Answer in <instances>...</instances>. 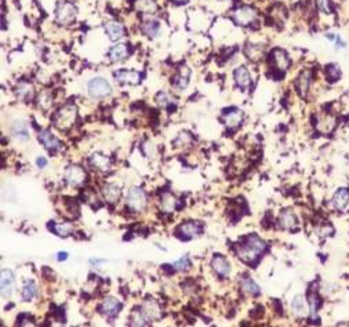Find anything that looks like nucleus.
<instances>
[{
	"mask_svg": "<svg viewBox=\"0 0 349 327\" xmlns=\"http://www.w3.org/2000/svg\"><path fill=\"white\" fill-rule=\"evenodd\" d=\"M162 316V309L156 301L148 300L145 301L140 309L133 312L130 319V324L133 326H147L151 320H158Z\"/></svg>",
	"mask_w": 349,
	"mask_h": 327,
	"instance_id": "1",
	"label": "nucleus"
},
{
	"mask_svg": "<svg viewBox=\"0 0 349 327\" xmlns=\"http://www.w3.org/2000/svg\"><path fill=\"white\" fill-rule=\"evenodd\" d=\"M265 249H267V245L258 236L253 235L238 246V257L242 261L250 264V262L256 261L257 258L265 251Z\"/></svg>",
	"mask_w": 349,
	"mask_h": 327,
	"instance_id": "2",
	"label": "nucleus"
},
{
	"mask_svg": "<svg viewBox=\"0 0 349 327\" xmlns=\"http://www.w3.org/2000/svg\"><path fill=\"white\" fill-rule=\"evenodd\" d=\"M77 118V109L75 105H65L64 108L60 109L54 118L55 127L60 130H68L72 126L75 125Z\"/></svg>",
	"mask_w": 349,
	"mask_h": 327,
	"instance_id": "3",
	"label": "nucleus"
},
{
	"mask_svg": "<svg viewBox=\"0 0 349 327\" xmlns=\"http://www.w3.org/2000/svg\"><path fill=\"white\" fill-rule=\"evenodd\" d=\"M127 206L134 213H141L147 207V195L141 188H131L127 193Z\"/></svg>",
	"mask_w": 349,
	"mask_h": 327,
	"instance_id": "4",
	"label": "nucleus"
},
{
	"mask_svg": "<svg viewBox=\"0 0 349 327\" xmlns=\"http://www.w3.org/2000/svg\"><path fill=\"white\" fill-rule=\"evenodd\" d=\"M55 17H57V22L58 24H61V25H69L76 18V7L72 5V3H68V2H61L57 6Z\"/></svg>",
	"mask_w": 349,
	"mask_h": 327,
	"instance_id": "5",
	"label": "nucleus"
},
{
	"mask_svg": "<svg viewBox=\"0 0 349 327\" xmlns=\"http://www.w3.org/2000/svg\"><path fill=\"white\" fill-rule=\"evenodd\" d=\"M110 93H112V88H110L109 83L102 77H95L88 83V94L93 98H104Z\"/></svg>",
	"mask_w": 349,
	"mask_h": 327,
	"instance_id": "6",
	"label": "nucleus"
},
{
	"mask_svg": "<svg viewBox=\"0 0 349 327\" xmlns=\"http://www.w3.org/2000/svg\"><path fill=\"white\" fill-rule=\"evenodd\" d=\"M232 18L236 24H239L242 27H247L257 20V13L254 9H251L249 6L239 7L235 11H232Z\"/></svg>",
	"mask_w": 349,
	"mask_h": 327,
	"instance_id": "7",
	"label": "nucleus"
},
{
	"mask_svg": "<svg viewBox=\"0 0 349 327\" xmlns=\"http://www.w3.org/2000/svg\"><path fill=\"white\" fill-rule=\"evenodd\" d=\"M315 126H316V130L319 133L330 134V133H333L335 126H337V118L334 115L327 114V112H322L316 116Z\"/></svg>",
	"mask_w": 349,
	"mask_h": 327,
	"instance_id": "8",
	"label": "nucleus"
},
{
	"mask_svg": "<svg viewBox=\"0 0 349 327\" xmlns=\"http://www.w3.org/2000/svg\"><path fill=\"white\" fill-rule=\"evenodd\" d=\"M86 171L79 166H69L65 171V180L71 186H80L86 181Z\"/></svg>",
	"mask_w": 349,
	"mask_h": 327,
	"instance_id": "9",
	"label": "nucleus"
},
{
	"mask_svg": "<svg viewBox=\"0 0 349 327\" xmlns=\"http://www.w3.org/2000/svg\"><path fill=\"white\" fill-rule=\"evenodd\" d=\"M200 232H202V225L196 221H188V223L182 224L177 231V234L184 239H192L197 235H200Z\"/></svg>",
	"mask_w": 349,
	"mask_h": 327,
	"instance_id": "10",
	"label": "nucleus"
},
{
	"mask_svg": "<svg viewBox=\"0 0 349 327\" xmlns=\"http://www.w3.org/2000/svg\"><path fill=\"white\" fill-rule=\"evenodd\" d=\"M14 275L9 269H3L2 271V297L3 298H10L14 290Z\"/></svg>",
	"mask_w": 349,
	"mask_h": 327,
	"instance_id": "11",
	"label": "nucleus"
},
{
	"mask_svg": "<svg viewBox=\"0 0 349 327\" xmlns=\"http://www.w3.org/2000/svg\"><path fill=\"white\" fill-rule=\"evenodd\" d=\"M312 82V73L309 69H305L300 73V76L297 77L295 80V87H297V91L300 93L301 97H305L308 90H309V86H311Z\"/></svg>",
	"mask_w": 349,
	"mask_h": 327,
	"instance_id": "12",
	"label": "nucleus"
},
{
	"mask_svg": "<svg viewBox=\"0 0 349 327\" xmlns=\"http://www.w3.org/2000/svg\"><path fill=\"white\" fill-rule=\"evenodd\" d=\"M211 267L215 271V273L221 276V278H228L230 273V265L229 262L226 261V258L222 256H215L211 261Z\"/></svg>",
	"mask_w": 349,
	"mask_h": 327,
	"instance_id": "13",
	"label": "nucleus"
},
{
	"mask_svg": "<svg viewBox=\"0 0 349 327\" xmlns=\"http://www.w3.org/2000/svg\"><path fill=\"white\" fill-rule=\"evenodd\" d=\"M271 57H272L273 65L276 66L278 69H280V71H286V69L289 68L290 60H289V57H287V54H286V51H283V50H280V49H275L272 51Z\"/></svg>",
	"mask_w": 349,
	"mask_h": 327,
	"instance_id": "14",
	"label": "nucleus"
},
{
	"mask_svg": "<svg viewBox=\"0 0 349 327\" xmlns=\"http://www.w3.org/2000/svg\"><path fill=\"white\" fill-rule=\"evenodd\" d=\"M105 32H106V35H108V38H109L110 40L116 42V40H119V39H122L125 36V28H123V25L119 24V22L112 21L108 22V24L105 25Z\"/></svg>",
	"mask_w": 349,
	"mask_h": 327,
	"instance_id": "15",
	"label": "nucleus"
},
{
	"mask_svg": "<svg viewBox=\"0 0 349 327\" xmlns=\"http://www.w3.org/2000/svg\"><path fill=\"white\" fill-rule=\"evenodd\" d=\"M235 80L240 88H243V90L249 88L251 84L250 72L247 71V68H245V66H240L235 71Z\"/></svg>",
	"mask_w": 349,
	"mask_h": 327,
	"instance_id": "16",
	"label": "nucleus"
},
{
	"mask_svg": "<svg viewBox=\"0 0 349 327\" xmlns=\"http://www.w3.org/2000/svg\"><path fill=\"white\" fill-rule=\"evenodd\" d=\"M99 309L106 316H115L120 309V302L116 298H112V297L105 298L104 302L99 306Z\"/></svg>",
	"mask_w": 349,
	"mask_h": 327,
	"instance_id": "17",
	"label": "nucleus"
},
{
	"mask_svg": "<svg viewBox=\"0 0 349 327\" xmlns=\"http://www.w3.org/2000/svg\"><path fill=\"white\" fill-rule=\"evenodd\" d=\"M348 203H349V191L348 189L341 188V189H338V191L335 192V195H334V197H333L334 207L337 208V210H339V211H342V210H345V208H346Z\"/></svg>",
	"mask_w": 349,
	"mask_h": 327,
	"instance_id": "18",
	"label": "nucleus"
},
{
	"mask_svg": "<svg viewBox=\"0 0 349 327\" xmlns=\"http://www.w3.org/2000/svg\"><path fill=\"white\" fill-rule=\"evenodd\" d=\"M90 163L94 169L99 170V171H109L110 170V160L109 158H106L104 155L99 153H94L90 158Z\"/></svg>",
	"mask_w": 349,
	"mask_h": 327,
	"instance_id": "19",
	"label": "nucleus"
},
{
	"mask_svg": "<svg viewBox=\"0 0 349 327\" xmlns=\"http://www.w3.org/2000/svg\"><path fill=\"white\" fill-rule=\"evenodd\" d=\"M39 141L43 144L44 147L47 148L49 151H55V149H58V148H61V142L55 138L51 133H49V131H43V133H40L39 134Z\"/></svg>",
	"mask_w": 349,
	"mask_h": 327,
	"instance_id": "20",
	"label": "nucleus"
},
{
	"mask_svg": "<svg viewBox=\"0 0 349 327\" xmlns=\"http://www.w3.org/2000/svg\"><path fill=\"white\" fill-rule=\"evenodd\" d=\"M134 7L142 14H155L158 11V5L155 0H137Z\"/></svg>",
	"mask_w": 349,
	"mask_h": 327,
	"instance_id": "21",
	"label": "nucleus"
},
{
	"mask_svg": "<svg viewBox=\"0 0 349 327\" xmlns=\"http://www.w3.org/2000/svg\"><path fill=\"white\" fill-rule=\"evenodd\" d=\"M189 77H191V69L188 66H181L180 72L177 73L174 79V86L180 90L185 88L189 83Z\"/></svg>",
	"mask_w": 349,
	"mask_h": 327,
	"instance_id": "22",
	"label": "nucleus"
},
{
	"mask_svg": "<svg viewBox=\"0 0 349 327\" xmlns=\"http://www.w3.org/2000/svg\"><path fill=\"white\" fill-rule=\"evenodd\" d=\"M116 80L120 83H129V84H137L140 82V73L134 71H118L115 73Z\"/></svg>",
	"mask_w": 349,
	"mask_h": 327,
	"instance_id": "23",
	"label": "nucleus"
},
{
	"mask_svg": "<svg viewBox=\"0 0 349 327\" xmlns=\"http://www.w3.org/2000/svg\"><path fill=\"white\" fill-rule=\"evenodd\" d=\"M102 195L106 202L116 203L120 197V188L116 184H106L102 188Z\"/></svg>",
	"mask_w": 349,
	"mask_h": 327,
	"instance_id": "24",
	"label": "nucleus"
},
{
	"mask_svg": "<svg viewBox=\"0 0 349 327\" xmlns=\"http://www.w3.org/2000/svg\"><path fill=\"white\" fill-rule=\"evenodd\" d=\"M279 225H280V228L283 229L294 228L295 225H297V217H295L293 211L286 210V211H283V213L280 214V217H279Z\"/></svg>",
	"mask_w": 349,
	"mask_h": 327,
	"instance_id": "25",
	"label": "nucleus"
},
{
	"mask_svg": "<svg viewBox=\"0 0 349 327\" xmlns=\"http://www.w3.org/2000/svg\"><path fill=\"white\" fill-rule=\"evenodd\" d=\"M242 120H243V112L239 111V109H234V111H230V112L225 115V123L230 129L238 127L242 123Z\"/></svg>",
	"mask_w": 349,
	"mask_h": 327,
	"instance_id": "26",
	"label": "nucleus"
},
{
	"mask_svg": "<svg viewBox=\"0 0 349 327\" xmlns=\"http://www.w3.org/2000/svg\"><path fill=\"white\" fill-rule=\"evenodd\" d=\"M175 204H177L175 197L169 192H164L162 197H160V208L166 213H171V211H174Z\"/></svg>",
	"mask_w": 349,
	"mask_h": 327,
	"instance_id": "27",
	"label": "nucleus"
},
{
	"mask_svg": "<svg viewBox=\"0 0 349 327\" xmlns=\"http://www.w3.org/2000/svg\"><path fill=\"white\" fill-rule=\"evenodd\" d=\"M291 309L294 312L297 316H305L306 315V304L305 300L302 295H295L293 298V302H291Z\"/></svg>",
	"mask_w": 349,
	"mask_h": 327,
	"instance_id": "28",
	"label": "nucleus"
},
{
	"mask_svg": "<svg viewBox=\"0 0 349 327\" xmlns=\"http://www.w3.org/2000/svg\"><path fill=\"white\" fill-rule=\"evenodd\" d=\"M127 54H129L127 44H118V46H113V47L109 50V58L112 61L125 60L126 57H127Z\"/></svg>",
	"mask_w": 349,
	"mask_h": 327,
	"instance_id": "29",
	"label": "nucleus"
},
{
	"mask_svg": "<svg viewBox=\"0 0 349 327\" xmlns=\"http://www.w3.org/2000/svg\"><path fill=\"white\" fill-rule=\"evenodd\" d=\"M33 86L29 84V83H20L18 87H17V95L18 98L24 99V101H29V99L33 98Z\"/></svg>",
	"mask_w": 349,
	"mask_h": 327,
	"instance_id": "30",
	"label": "nucleus"
},
{
	"mask_svg": "<svg viewBox=\"0 0 349 327\" xmlns=\"http://www.w3.org/2000/svg\"><path fill=\"white\" fill-rule=\"evenodd\" d=\"M240 287H242V290H243L245 293H247V294L250 295H258L260 294V291H261L260 287H258V284L250 278L243 279L242 283H240Z\"/></svg>",
	"mask_w": 349,
	"mask_h": 327,
	"instance_id": "31",
	"label": "nucleus"
},
{
	"mask_svg": "<svg viewBox=\"0 0 349 327\" xmlns=\"http://www.w3.org/2000/svg\"><path fill=\"white\" fill-rule=\"evenodd\" d=\"M51 229L54 231V234H57L58 236H62V238H66L73 232V225L69 223H62V224H54Z\"/></svg>",
	"mask_w": 349,
	"mask_h": 327,
	"instance_id": "32",
	"label": "nucleus"
},
{
	"mask_svg": "<svg viewBox=\"0 0 349 327\" xmlns=\"http://www.w3.org/2000/svg\"><path fill=\"white\" fill-rule=\"evenodd\" d=\"M13 133H14V136L21 138V140H27L28 137H29L25 122H16V125L13 126Z\"/></svg>",
	"mask_w": 349,
	"mask_h": 327,
	"instance_id": "33",
	"label": "nucleus"
},
{
	"mask_svg": "<svg viewBox=\"0 0 349 327\" xmlns=\"http://www.w3.org/2000/svg\"><path fill=\"white\" fill-rule=\"evenodd\" d=\"M142 32L148 36H156L159 32V22L158 21H147L142 24Z\"/></svg>",
	"mask_w": 349,
	"mask_h": 327,
	"instance_id": "34",
	"label": "nucleus"
},
{
	"mask_svg": "<svg viewBox=\"0 0 349 327\" xmlns=\"http://www.w3.org/2000/svg\"><path fill=\"white\" fill-rule=\"evenodd\" d=\"M246 54L249 55V58L254 61L261 60L262 57V47L261 46H254V44H249L246 47Z\"/></svg>",
	"mask_w": 349,
	"mask_h": 327,
	"instance_id": "35",
	"label": "nucleus"
},
{
	"mask_svg": "<svg viewBox=\"0 0 349 327\" xmlns=\"http://www.w3.org/2000/svg\"><path fill=\"white\" fill-rule=\"evenodd\" d=\"M156 101H158L159 105H162L163 108H171L174 105V98L167 93H159L156 95Z\"/></svg>",
	"mask_w": 349,
	"mask_h": 327,
	"instance_id": "36",
	"label": "nucleus"
},
{
	"mask_svg": "<svg viewBox=\"0 0 349 327\" xmlns=\"http://www.w3.org/2000/svg\"><path fill=\"white\" fill-rule=\"evenodd\" d=\"M36 293H38L36 284L33 283V282H29V283L25 284V287L22 290V297H24L25 301H31L36 295Z\"/></svg>",
	"mask_w": 349,
	"mask_h": 327,
	"instance_id": "37",
	"label": "nucleus"
},
{
	"mask_svg": "<svg viewBox=\"0 0 349 327\" xmlns=\"http://www.w3.org/2000/svg\"><path fill=\"white\" fill-rule=\"evenodd\" d=\"M326 75L330 79V82H337L341 76V71H339V66L335 65V64H330L328 66H326Z\"/></svg>",
	"mask_w": 349,
	"mask_h": 327,
	"instance_id": "38",
	"label": "nucleus"
},
{
	"mask_svg": "<svg viewBox=\"0 0 349 327\" xmlns=\"http://www.w3.org/2000/svg\"><path fill=\"white\" fill-rule=\"evenodd\" d=\"M173 268L177 269V271H188L191 268V262H189V258L188 257H182L178 261L173 264Z\"/></svg>",
	"mask_w": 349,
	"mask_h": 327,
	"instance_id": "39",
	"label": "nucleus"
},
{
	"mask_svg": "<svg viewBox=\"0 0 349 327\" xmlns=\"http://www.w3.org/2000/svg\"><path fill=\"white\" fill-rule=\"evenodd\" d=\"M317 305H319V300H317L316 294L311 293V294H309V313H311L312 319L316 315Z\"/></svg>",
	"mask_w": 349,
	"mask_h": 327,
	"instance_id": "40",
	"label": "nucleus"
},
{
	"mask_svg": "<svg viewBox=\"0 0 349 327\" xmlns=\"http://www.w3.org/2000/svg\"><path fill=\"white\" fill-rule=\"evenodd\" d=\"M317 9L324 13V14H330L331 13V3L330 0H316Z\"/></svg>",
	"mask_w": 349,
	"mask_h": 327,
	"instance_id": "41",
	"label": "nucleus"
},
{
	"mask_svg": "<svg viewBox=\"0 0 349 327\" xmlns=\"http://www.w3.org/2000/svg\"><path fill=\"white\" fill-rule=\"evenodd\" d=\"M192 138L191 136L188 134V133H181L180 136H178V138L174 141V145L175 147H181V145H188V144H191Z\"/></svg>",
	"mask_w": 349,
	"mask_h": 327,
	"instance_id": "42",
	"label": "nucleus"
},
{
	"mask_svg": "<svg viewBox=\"0 0 349 327\" xmlns=\"http://www.w3.org/2000/svg\"><path fill=\"white\" fill-rule=\"evenodd\" d=\"M46 164H47V160H46V159H44V158H39L38 159V166H39V167H44Z\"/></svg>",
	"mask_w": 349,
	"mask_h": 327,
	"instance_id": "43",
	"label": "nucleus"
},
{
	"mask_svg": "<svg viewBox=\"0 0 349 327\" xmlns=\"http://www.w3.org/2000/svg\"><path fill=\"white\" fill-rule=\"evenodd\" d=\"M66 258H68V254H66V253H60V254H58V261H64Z\"/></svg>",
	"mask_w": 349,
	"mask_h": 327,
	"instance_id": "44",
	"label": "nucleus"
},
{
	"mask_svg": "<svg viewBox=\"0 0 349 327\" xmlns=\"http://www.w3.org/2000/svg\"><path fill=\"white\" fill-rule=\"evenodd\" d=\"M174 2H178V3H182V2H186V0H174Z\"/></svg>",
	"mask_w": 349,
	"mask_h": 327,
	"instance_id": "45",
	"label": "nucleus"
}]
</instances>
